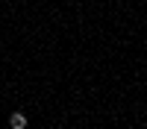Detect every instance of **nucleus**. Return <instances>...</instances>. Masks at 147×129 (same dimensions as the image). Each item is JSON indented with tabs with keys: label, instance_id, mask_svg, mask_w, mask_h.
<instances>
[{
	"label": "nucleus",
	"instance_id": "nucleus-1",
	"mask_svg": "<svg viewBox=\"0 0 147 129\" xmlns=\"http://www.w3.org/2000/svg\"><path fill=\"white\" fill-rule=\"evenodd\" d=\"M12 129H24V126H27V117H24V114H12Z\"/></svg>",
	"mask_w": 147,
	"mask_h": 129
}]
</instances>
